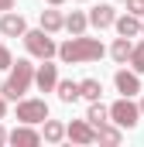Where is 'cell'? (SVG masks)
I'll use <instances>...</instances> for the list:
<instances>
[{
  "label": "cell",
  "instance_id": "obj_1",
  "mask_svg": "<svg viewBox=\"0 0 144 147\" xmlns=\"http://www.w3.org/2000/svg\"><path fill=\"white\" fill-rule=\"evenodd\" d=\"M65 65H86V62H96V58H103L107 55V48H103V41L100 38H86V34H72L69 41H62L58 45V51H55Z\"/></svg>",
  "mask_w": 144,
  "mask_h": 147
},
{
  "label": "cell",
  "instance_id": "obj_2",
  "mask_svg": "<svg viewBox=\"0 0 144 147\" xmlns=\"http://www.w3.org/2000/svg\"><path fill=\"white\" fill-rule=\"evenodd\" d=\"M31 86H35V65H31L28 58H17V62H10V69H7V79H3V86H0V96H3V99H21Z\"/></svg>",
  "mask_w": 144,
  "mask_h": 147
},
{
  "label": "cell",
  "instance_id": "obj_3",
  "mask_svg": "<svg viewBox=\"0 0 144 147\" xmlns=\"http://www.w3.org/2000/svg\"><path fill=\"white\" fill-rule=\"evenodd\" d=\"M110 110V123H117L120 130H130V127H137V120H141V110H137V103H130V96H120Z\"/></svg>",
  "mask_w": 144,
  "mask_h": 147
},
{
  "label": "cell",
  "instance_id": "obj_4",
  "mask_svg": "<svg viewBox=\"0 0 144 147\" xmlns=\"http://www.w3.org/2000/svg\"><path fill=\"white\" fill-rule=\"evenodd\" d=\"M21 38H24L28 55H35V58H52V55L58 51V45L52 41V34H48V31H41V28H38V31H24Z\"/></svg>",
  "mask_w": 144,
  "mask_h": 147
},
{
  "label": "cell",
  "instance_id": "obj_5",
  "mask_svg": "<svg viewBox=\"0 0 144 147\" xmlns=\"http://www.w3.org/2000/svg\"><path fill=\"white\" fill-rule=\"evenodd\" d=\"M17 120L21 123H41V120H48V103L45 99H21L17 103Z\"/></svg>",
  "mask_w": 144,
  "mask_h": 147
},
{
  "label": "cell",
  "instance_id": "obj_6",
  "mask_svg": "<svg viewBox=\"0 0 144 147\" xmlns=\"http://www.w3.org/2000/svg\"><path fill=\"white\" fill-rule=\"evenodd\" d=\"M55 82H58V65H52V58H41V65L35 69V86L41 92H55Z\"/></svg>",
  "mask_w": 144,
  "mask_h": 147
},
{
  "label": "cell",
  "instance_id": "obj_7",
  "mask_svg": "<svg viewBox=\"0 0 144 147\" xmlns=\"http://www.w3.org/2000/svg\"><path fill=\"white\" fill-rule=\"evenodd\" d=\"M7 140L14 147H38L41 144V134L35 130V123H21V127H14V130L7 134Z\"/></svg>",
  "mask_w": 144,
  "mask_h": 147
},
{
  "label": "cell",
  "instance_id": "obj_8",
  "mask_svg": "<svg viewBox=\"0 0 144 147\" xmlns=\"http://www.w3.org/2000/svg\"><path fill=\"white\" fill-rule=\"evenodd\" d=\"M65 137H69L72 144H96V130L86 120H72L69 127H65Z\"/></svg>",
  "mask_w": 144,
  "mask_h": 147
},
{
  "label": "cell",
  "instance_id": "obj_9",
  "mask_svg": "<svg viewBox=\"0 0 144 147\" xmlns=\"http://www.w3.org/2000/svg\"><path fill=\"white\" fill-rule=\"evenodd\" d=\"M113 82H117V92H120V96H137V92H141V75L134 72V69H130V72L120 69V72L113 75Z\"/></svg>",
  "mask_w": 144,
  "mask_h": 147
},
{
  "label": "cell",
  "instance_id": "obj_10",
  "mask_svg": "<svg viewBox=\"0 0 144 147\" xmlns=\"http://www.w3.org/2000/svg\"><path fill=\"white\" fill-rule=\"evenodd\" d=\"M24 31H28V21H24L21 14L3 10V17H0V34H7V38H21Z\"/></svg>",
  "mask_w": 144,
  "mask_h": 147
},
{
  "label": "cell",
  "instance_id": "obj_11",
  "mask_svg": "<svg viewBox=\"0 0 144 147\" xmlns=\"http://www.w3.org/2000/svg\"><path fill=\"white\" fill-rule=\"evenodd\" d=\"M86 17H89V24H93V28H100V31H103V28H113V21H117V10H113L110 3H96V7H93Z\"/></svg>",
  "mask_w": 144,
  "mask_h": 147
},
{
  "label": "cell",
  "instance_id": "obj_12",
  "mask_svg": "<svg viewBox=\"0 0 144 147\" xmlns=\"http://www.w3.org/2000/svg\"><path fill=\"white\" fill-rule=\"evenodd\" d=\"M113 28H117V34H120V38H137V34H141V17L127 10L124 17L113 21Z\"/></svg>",
  "mask_w": 144,
  "mask_h": 147
},
{
  "label": "cell",
  "instance_id": "obj_13",
  "mask_svg": "<svg viewBox=\"0 0 144 147\" xmlns=\"http://www.w3.org/2000/svg\"><path fill=\"white\" fill-rule=\"evenodd\" d=\"M41 140H48V144L65 140V123H58V120H41Z\"/></svg>",
  "mask_w": 144,
  "mask_h": 147
},
{
  "label": "cell",
  "instance_id": "obj_14",
  "mask_svg": "<svg viewBox=\"0 0 144 147\" xmlns=\"http://www.w3.org/2000/svg\"><path fill=\"white\" fill-rule=\"evenodd\" d=\"M86 24H89V17L82 14V10H72L62 17V28L69 31V34H86Z\"/></svg>",
  "mask_w": 144,
  "mask_h": 147
},
{
  "label": "cell",
  "instance_id": "obj_15",
  "mask_svg": "<svg viewBox=\"0 0 144 147\" xmlns=\"http://www.w3.org/2000/svg\"><path fill=\"white\" fill-rule=\"evenodd\" d=\"M55 92H58L62 103H75V99H79V82H75V79H58V82H55Z\"/></svg>",
  "mask_w": 144,
  "mask_h": 147
},
{
  "label": "cell",
  "instance_id": "obj_16",
  "mask_svg": "<svg viewBox=\"0 0 144 147\" xmlns=\"http://www.w3.org/2000/svg\"><path fill=\"white\" fill-rule=\"evenodd\" d=\"M107 120H110V110L100 103V99H93V103H89V110H86V123L96 130V127H100V123H107Z\"/></svg>",
  "mask_w": 144,
  "mask_h": 147
},
{
  "label": "cell",
  "instance_id": "obj_17",
  "mask_svg": "<svg viewBox=\"0 0 144 147\" xmlns=\"http://www.w3.org/2000/svg\"><path fill=\"white\" fill-rule=\"evenodd\" d=\"M130 38H117L113 45H110V58L117 62V65H127V58H130Z\"/></svg>",
  "mask_w": 144,
  "mask_h": 147
},
{
  "label": "cell",
  "instance_id": "obj_18",
  "mask_svg": "<svg viewBox=\"0 0 144 147\" xmlns=\"http://www.w3.org/2000/svg\"><path fill=\"white\" fill-rule=\"evenodd\" d=\"M120 137H124V134H120V127H117V123H100V127H96V140H100V144H120Z\"/></svg>",
  "mask_w": 144,
  "mask_h": 147
},
{
  "label": "cell",
  "instance_id": "obj_19",
  "mask_svg": "<svg viewBox=\"0 0 144 147\" xmlns=\"http://www.w3.org/2000/svg\"><path fill=\"white\" fill-rule=\"evenodd\" d=\"M100 96H103V82H100V79H82V82H79V99H89V103H93V99H100Z\"/></svg>",
  "mask_w": 144,
  "mask_h": 147
},
{
  "label": "cell",
  "instance_id": "obj_20",
  "mask_svg": "<svg viewBox=\"0 0 144 147\" xmlns=\"http://www.w3.org/2000/svg\"><path fill=\"white\" fill-rule=\"evenodd\" d=\"M41 31H48V34L62 31V14L58 10H41Z\"/></svg>",
  "mask_w": 144,
  "mask_h": 147
},
{
  "label": "cell",
  "instance_id": "obj_21",
  "mask_svg": "<svg viewBox=\"0 0 144 147\" xmlns=\"http://www.w3.org/2000/svg\"><path fill=\"white\" fill-rule=\"evenodd\" d=\"M127 62H130V69H134L137 75L144 72V41H137V45L130 48V58H127Z\"/></svg>",
  "mask_w": 144,
  "mask_h": 147
},
{
  "label": "cell",
  "instance_id": "obj_22",
  "mask_svg": "<svg viewBox=\"0 0 144 147\" xmlns=\"http://www.w3.org/2000/svg\"><path fill=\"white\" fill-rule=\"evenodd\" d=\"M10 62H14V58H10V48H7V45H0V72H3V69H10Z\"/></svg>",
  "mask_w": 144,
  "mask_h": 147
},
{
  "label": "cell",
  "instance_id": "obj_23",
  "mask_svg": "<svg viewBox=\"0 0 144 147\" xmlns=\"http://www.w3.org/2000/svg\"><path fill=\"white\" fill-rule=\"evenodd\" d=\"M124 3H127V10H130V14L144 17V0H124Z\"/></svg>",
  "mask_w": 144,
  "mask_h": 147
},
{
  "label": "cell",
  "instance_id": "obj_24",
  "mask_svg": "<svg viewBox=\"0 0 144 147\" xmlns=\"http://www.w3.org/2000/svg\"><path fill=\"white\" fill-rule=\"evenodd\" d=\"M0 10H14V0H0Z\"/></svg>",
  "mask_w": 144,
  "mask_h": 147
},
{
  "label": "cell",
  "instance_id": "obj_25",
  "mask_svg": "<svg viewBox=\"0 0 144 147\" xmlns=\"http://www.w3.org/2000/svg\"><path fill=\"white\" fill-rule=\"evenodd\" d=\"M3 116H7V99L0 96V120H3Z\"/></svg>",
  "mask_w": 144,
  "mask_h": 147
},
{
  "label": "cell",
  "instance_id": "obj_26",
  "mask_svg": "<svg viewBox=\"0 0 144 147\" xmlns=\"http://www.w3.org/2000/svg\"><path fill=\"white\" fill-rule=\"evenodd\" d=\"M0 144H7V130L3 127H0Z\"/></svg>",
  "mask_w": 144,
  "mask_h": 147
},
{
  "label": "cell",
  "instance_id": "obj_27",
  "mask_svg": "<svg viewBox=\"0 0 144 147\" xmlns=\"http://www.w3.org/2000/svg\"><path fill=\"white\" fill-rule=\"evenodd\" d=\"M137 110H141V116H144V96H141V103H137Z\"/></svg>",
  "mask_w": 144,
  "mask_h": 147
},
{
  "label": "cell",
  "instance_id": "obj_28",
  "mask_svg": "<svg viewBox=\"0 0 144 147\" xmlns=\"http://www.w3.org/2000/svg\"><path fill=\"white\" fill-rule=\"evenodd\" d=\"M48 3H52V7H58V3H62V0H48Z\"/></svg>",
  "mask_w": 144,
  "mask_h": 147
},
{
  "label": "cell",
  "instance_id": "obj_29",
  "mask_svg": "<svg viewBox=\"0 0 144 147\" xmlns=\"http://www.w3.org/2000/svg\"><path fill=\"white\" fill-rule=\"evenodd\" d=\"M141 34H144V21H141Z\"/></svg>",
  "mask_w": 144,
  "mask_h": 147
},
{
  "label": "cell",
  "instance_id": "obj_30",
  "mask_svg": "<svg viewBox=\"0 0 144 147\" xmlns=\"http://www.w3.org/2000/svg\"><path fill=\"white\" fill-rule=\"evenodd\" d=\"M79 3H82V0H79Z\"/></svg>",
  "mask_w": 144,
  "mask_h": 147
}]
</instances>
